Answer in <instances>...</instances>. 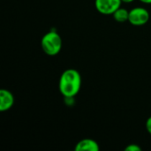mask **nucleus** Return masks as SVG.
<instances>
[{"label": "nucleus", "mask_w": 151, "mask_h": 151, "mask_svg": "<svg viewBox=\"0 0 151 151\" xmlns=\"http://www.w3.org/2000/svg\"><path fill=\"white\" fill-rule=\"evenodd\" d=\"M99 150V144L92 139H83L75 146L76 151H98Z\"/></svg>", "instance_id": "nucleus-6"}, {"label": "nucleus", "mask_w": 151, "mask_h": 151, "mask_svg": "<svg viewBox=\"0 0 151 151\" xmlns=\"http://www.w3.org/2000/svg\"><path fill=\"white\" fill-rule=\"evenodd\" d=\"M62 38L56 31H50L41 40V46L43 52L48 56L58 55L62 49Z\"/></svg>", "instance_id": "nucleus-2"}, {"label": "nucleus", "mask_w": 151, "mask_h": 151, "mask_svg": "<svg viewBox=\"0 0 151 151\" xmlns=\"http://www.w3.org/2000/svg\"><path fill=\"white\" fill-rule=\"evenodd\" d=\"M146 130L151 135V117H150L146 121Z\"/></svg>", "instance_id": "nucleus-9"}, {"label": "nucleus", "mask_w": 151, "mask_h": 151, "mask_svg": "<svg viewBox=\"0 0 151 151\" xmlns=\"http://www.w3.org/2000/svg\"><path fill=\"white\" fill-rule=\"evenodd\" d=\"M81 87V76L75 69H66L59 79V91L66 98H73L78 95Z\"/></svg>", "instance_id": "nucleus-1"}, {"label": "nucleus", "mask_w": 151, "mask_h": 151, "mask_svg": "<svg viewBox=\"0 0 151 151\" xmlns=\"http://www.w3.org/2000/svg\"><path fill=\"white\" fill-rule=\"evenodd\" d=\"M141 2L144 3V4H151V0H140Z\"/></svg>", "instance_id": "nucleus-10"}, {"label": "nucleus", "mask_w": 151, "mask_h": 151, "mask_svg": "<svg viewBox=\"0 0 151 151\" xmlns=\"http://www.w3.org/2000/svg\"><path fill=\"white\" fill-rule=\"evenodd\" d=\"M113 18L116 21L123 23L126 21H128L129 19V11H127L126 8L119 7L113 14Z\"/></svg>", "instance_id": "nucleus-7"}, {"label": "nucleus", "mask_w": 151, "mask_h": 151, "mask_svg": "<svg viewBox=\"0 0 151 151\" xmlns=\"http://www.w3.org/2000/svg\"><path fill=\"white\" fill-rule=\"evenodd\" d=\"M121 1H122V3H132L134 0H121Z\"/></svg>", "instance_id": "nucleus-11"}, {"label": "nucleus", "mask_w": 151, "mask_h": 151, "mask_svg": "<svg viewBox=\"0 0 151 151\" xmlns=\"http://www.w3.org/2000/svg\"><path fill=\"white\" fill-rule=\"evenodd\" d=\"M14 104V96L7 89H1L0 91V111H6L10 110Z\"/></svg>", "instance_id": "nucleus-5"}, {"label": "nucleus", "mask_w": 151, "mask_h": 151, "mask_svg": "<svg viewBox=\"0 0 151 151\" xmlns=\"http://www.w3.org/2000/svg\"><path fill=\"white\" fill-rule=\"evenodd\" d=\"M126 151H141L142 150V148L139 147L137 144H130L128 145L126 149H125Z\"/></svg>", "instance_id": "nucleus-8"}, {"label": "nucleus", "mask_w": 151, "mask_h": 151, "mask_svg": "<svg viewBox=\"0 0 151 151\" xmlns=\"http://www.w3.org/2000/svg\"><path fill=\"white\" fill-rule=\"evenodd\" d=\"M121 0H96L95 6L98 12L104 15L113 14L121 7Z\"/></svg>", "instance_id": "nucleus-4"}, {"label": "nucleus", "mask_w": 151, "mask_h": 151, "mask_svg": "<svg viewBox=\"0 0 151 151\" xmlns=\"http://www.w3.org/2000/svg\"><path fill=\"white\" fill-rule=\"evenodd\" d=\"M150 19V12L143 7H135L129 11L128 21L133 26L141 27L148 23Z\"/></svg>", "instance_id": "nucleus-3"}]
</instances>
